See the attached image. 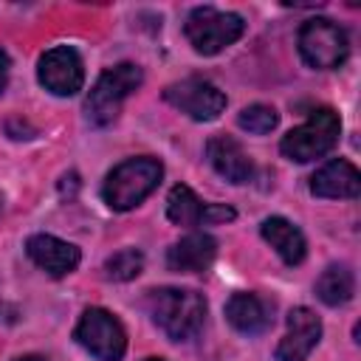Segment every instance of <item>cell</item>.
I'll use <instances>...</instances> for the list:
<instances>
[{
	"instance_id": "12",
	"label": "cell",
	"mask_w": 361,
	"mask_h": 361,
	"mask_svg": "<svg viewBox=\"0 0 361 361\" xmlns=\"http://www.w3.org/2000/svg\"><path fill=\"white\" fill-rule=\"evenodd\" d=\"M206 155H209V164L214 166V172L223 175V178L231 180V183H245V180H251V175H254L251 158H248L245 149H243L234 138H228V135H214V138H209Z\"/></svg>"
},
{
	"instance_id": "13",
	"label": "cell",
	"mask_w": 361,
	"mask_h": 361,
	"mask_svg": "<svg viewBox=\"0 0 361 361\" xmlns=\"http://www.w3.org/2000/svg\"><path fill=\"white\" fill-rule=\"evenodd\" d=\"M310 192L316 197H358L361 192V175L358 169L344 161V158H336L330 164H324L313 178H310Z\"/></svg>"
},
{
	"instance_id": "20",
	"label": "cell",
	"mask_w": 361,
	"mask_h": 361,
	"mask_svg": "<svg viewBox=\"0 0 361 361\" xmlns=\"http://www.w3.org/2000/svg\"><path fill=\"white\" fill-rule=\"evenodd\" d=\"M237 124L243 130L254 133V135H265V133H271L279 124V113L271 104H248V107L240 110Z\"/></svg>"
},
{
	"instance_id": "7",
	"label": "cell",
	"mask_w": 361,
	"mask_h": 361,
	"mask_svg": "<svg viewBox=\"0 0 361 361\" xmlns=\"http://www.w3.org/2000/svg\"><path fill=\"white\" fill-rule=\"evenodd\" d=\"M76 341L99 361H121L127 350V333L121 322L104 307H87L76 324Z\"/></svg>"
},
{
	"instance_id": "2",
	"label": "cell",
	"mask_w": 361,
	"mask_h": 361,
	"mask_svg": "<svg viewBox=\"0 0 361 361\" xmlns=\"http://www.w3.org/2000/svg\"><path fill=\"white\" fill-rule=\"evenodd\" d=\"M164 166L155 158H130L118 164L102 186V197L113 212H130L135 209L158 183H161Z\"/></svg>"
},
{
	"instance_id": "11",
	"label": "cell",
	"mask_w": 361,
	"mask_h": 361,
	"mask_svg": "<svg viewBox=\"0 0 361 361\" xmlns=\"http://www.w3.org/2000/svg\"><path fill=\"white\" fill-rule=\"evenodd\" d=\"M25 251H28L31 262L37 268H42L45 274H51V276H65V274L76 271V265L82 259L76 245H71V243H65V240H59L54 234H34V237H28Z\"/></svg>"
},
{
	"instance_id": "10",
	"label": "cell",
	"mask_w": 361,
	"mask_h": 361,
	"mask_svg": "<svg viewBox=\"0 0 361 361\" xmlns=\"http://www.w3.org/2000/svg\"><path fill=\"white\" fill-rule=\"evenodd\" d=\"M322 338V322L310 307H293L288 313V333L276 344V361H305Z\"/></svg>"
},
{
	"instance_id": "18",
	"label": "cell",
	"mask_w": 361,
	"mask_h": 361,
	"mask_svg": "<svg viewBox=\"0 0 361 361\" xmlns=\"http://www.w3.org/2000/svg\"><path fill=\"white\" fill-rule=\"evenodd\" d=\"M353 288H355L353 274H350L344 265H330V268H324L322 276L316 279V296H319L324 305H330V307H338V305L350 302V299H353Z\"/></svg>"
},
{
	"instance_id": "5",
	"label": "cell",
	"mask_w": 361,
	"mask_h": 361,
	"mask_svg": "<svg viewBox=\"0 0 361 361\" xmlns=\"http://www.w3.org/2000/svg\"><path fill=\"white\" fill-rule=\"evenodd\" d=\"M183 31L197 54L212 56V54H220L226 45L237 42L245 31V23L234 11H217L212 6H200L186 17Z\"/></svg>"
},
{
	"instance_id": "15",
	"label": "cell",
	"mask_w": 361,
	"mask_h": 361,
	"mask_svg": "<svg viewBox=\"0 0 361 361\" xmlns=\"http://www.w3.org/2000/svg\"><path fill=\"white\" fill-rule=\"evenodd\" d=\"M271 305L257 296V293H234L228 302H226V319L234 330L245 333V336H257V333H265L274 322L271 316Z\"/></svg>"
},
{
	"instance_id": "6",
	"label": "cell",
	"mask_w": 361,
	"mask_h": 361,
	"mask_svg": "<svg viewBox=\"0 0 361 361\" xmlns=\"http://www.w3.org/2000/svg\"><path fill=\"white\" fill-rule=\"evenodd\" d=\"M299 54L316 71L338 68L350 54V39L341 25L327 17H313L299 28Z\"/></svg>"
},
{
	"instance_id": "23",
	"label": "cell",
	"mask_w": 361,
	"mask_h": 361,
	"mask_svg": "<svg viewBox=\"0 0 361 361\" xmlns=\"http://www.w3.org/2000/svg\"><path fill=\"white\" fill-rule=\"evenodd\" d=\"M147 361H164V358H147Z\"/></svg>"
},
{
	"instance_id": "19",
	"label": "cell",
	"mask_w": 361,
	"mask_h": 361,
	"mask_svg": "<svg viewBox=\"0 0 361 361\" xmlns=\"http://www.w3.org/2000/svg\"><path fill=\"white\" fill-rule=\"evenodd\" d=\"M144 268V254L135 251V248H124V251H116L113 257H107L104 262V274L107 279H116V282H127V279H135Z\"/></svg>"
},
{
	"instance_id": "4",
	"label": "cell",
	"mask_w": 361,
	"mask_h": 361,
	"mask_svg": "<svg viewBox=\"0 0 361 361\" xmlns=\"http://www.w3.org/2000/svg\"><path fill=\"white\" fill-rule=\"evenodd\" d=\"M144 82V73L138 65L133 62H121L110 71H104L99 76V82L93 85V90L87 93L85 99V110H87V118L90 124L102 127V124H110L118 110H121V102Z\"/></svg>"
},
{
	"instance_id": "21",
	"label": "cell",
	"mask_w": 361,
	"mask_h": 361,
	"mask_svg": "<svg viewBox=\"0 0 361 361\" xmlns=\"http://www.w3.org/2000/svg\"><path fill=\"white\" fill-rule=\"evenodd\" d=\"M8 56H6V51H0V93L6 90V82H8Z\"/></svg>"
},
{
	"instance_id": "17",
	"label": "cell",
	"mask_w": 361,
	"mask_h": 361,
	"mask_svg": "<svg viewBox=\"0 0 361 361\" xmlns=\"http://www.w3.org/2000/svg\"><path fill=\"white\" fill-rule=\"evenodd\" d=\"M203 212H206V203L189 186H183V183L172 186V192L166 197V217L175 226H200Z\"/></svg>"
},
{
	"instance_id": "9",
	"label": "cell",
	"mask_w": 361,
	"mask_h": 361,
	"mask_svg": "<svg viewBox=\"0 0 361 361\" xmlns=\"http://www.w3.org/2000/svg\"><path fill=\"white\" fill-rule=\"evenodd\" d=\"M37 76H39V85L45 90H51L54 96H73L76 90H82L85 65L73 48L59 45L39 56Z\"/></svg>"
},
{
	"instance_id": "14",
	"label": "cell",
	"mask_w": 361,
	"mask_h": 361,
	"mask_svg": "<svg viewBox=\"0 0 361 361\" xmlns=\"http://www.w3.org/2000/svg\"><path fill=\"white\" fill-rule=\"evenodd\" d=\"M214 254H217V240L203 231H195V234H186L183 240H178L166 251V265L180 274H197L212 265Z\"/></svg>"
},
{
	"instance_id": "3",
	"label": "cell",
	"mask_w": 361,
	"mask_h": 361,
	"mask_svg": "<svg viewBox=\"0 0 361 361\" xmlns=\"http://www.w3.org/2000/svg\"><path fill=\"white\" fill-rule=\"evenodd\" d=\"M338 133H341V121H338L336 110L319 107V110L310 113V118L305 124L293 127L279 141V149H282L285 158H290L296 164H307V161H316V158L327 155L336 147Z\"/></svg>"
},
{
	"instance_id": "16",
	"label": "cell",
	"mask_w": 361,
	"mask_h": 361,
	"mask_svg": "<svg viewBox=\"0 0 361 361\" xmlns=\"http://www.w3.org/2000/svg\"><path fill=\"white\" fill-rule=\"evenodd\" d=\"M259 234L262 240L282 257V262L288 265H299L305 259V251H307V243L302 237V231L285 220V217H265L262 226H259Z\"/></svg>"
},
{
	"instance_id": "22",
	"label": "cell",
	"mask_w": 361,
	"mask_h": 361,
	"mask_svg": "<svg viewBox=\"0 0 361 361\" xmlns=\"http://www.w3.org/2000/svg\"><path fill=\"white\" fill-rule=\"evenodd\" d=\"M14 361H48L45 355H20V358H14Z\"/></svg>"
},
{
	"instance_id": "1",
	"label": "cell",
	"mask_w": 361,
	"mask_h": 361,
	"mask_svg": "<svg viewBox=\"0 0 361 361\" xmlns=\"http://www.w3.org/2000/svg\"><path fill=\"white\" fill-rule=\"evenodd\" d=\"M147 310L172 341H186L203 327L206 299L186 288H155L147 293Z\"/></svg>"
},
{
	"instance_id": "8",
	"label": "cell",
	"mask_w": 361,
	"mask_h": 361,
	"mask_svg": "<svg viewBox=\"0 0 361 361\" xmlns=\"http://www.w3.org/2000/svg\"><path fill=\"white\" fill-rule=\"evenodd\" d=\"M164 99L195 121H212L226 110V93L209 79H180L164 90Z\"/></svg>"
}]
</instances>
